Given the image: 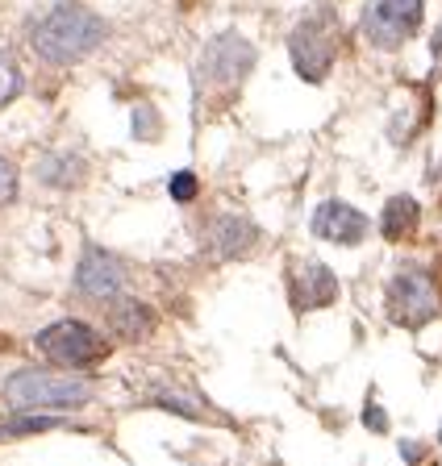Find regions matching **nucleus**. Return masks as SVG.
I'll use <instances>...</instances> for the list:
<instances>
[{
    "mask_svg": "<svg viewBox=\"0 0 442 466\" xmlns=\"http://www.w3.org/2000/svg\"><path fill=\"white\" fill-rule=\"evenodd\" d=\"M34 55L55 63V67H67V63H79L88 58L92 50L105 42V21L97 17L84 5H71L63 0L59 9H50L46 17L34 25Z\"/></svg>",
    "mask_w": 442,
    "mask_h": 466,
    "instance_id": "nucleus-1",
    "label": "nucleus"
},
{
    "mask_svg": "<svg viewBox=\"0 0 442 466\" xmlns=\"http://www.w3.org/2000/svg\"><path fill=\"white\" fill-rule=\"evenodd\" d=\"M442 309V296H438V283H434L430 271L422 267H405L401 275H393L388 283V317L405 329H422L438 317Z\"/></svg>",
    "mask_w": 442,
    "mask_h": 466,
    "instance_id": "nucleus-3",
    "label": "nucleus"
},
{
    "mask_svg": "<svg viewBox=\"0 0 442 466\" xmlns=\"http://www.w3.org/2000/svg\"><path fill=\"white\" fill-rule=\"evenodd\" d=\"M126 283V271H121V262L105 250H88L84 262H79L76 271V288L88 296V300H113Z\"/></svg>",
    "mask_w": 442,
    "mask_h": 466,
    "instance_id": "nucleus-9",
    "label": "nucleus"
},
{
    "mask_svg": "<svg viewBox=\"0 0 442 466\" xmlns=\"http://www.w3.org/2000/svg\"><path fill=\"white\" fill-rule=\"evenodd\" d=\"M417 217H422L417 200H409V196H393L388 208H384V217H380V233L388 238V242H401V238H409V233L417 229Z\"/></svg>",
    "mask_w": 442,
    "mask_h": 466,
    "instance_id": "nucleus-13",
    "label": "nucleus"
},
{
    "mask_svg": "<svg viewBox=\"0 0 442 466\" xmlns=\"http://www.w3.org/2000/svg\"><path fill=\"white\" fill-rule=\"evenodd\" d=\"M38 350L59 367H92L108 354V341L84 320H59L38 333Z\"/></svg>",
    "mask_w": 442,
    "mask_h": 466,
    "instance_id": "nucleus-4",
    "label": "nucleus"
},
{
    "mask_svg": "<svg viewBox=\"0 0 442 466\" xmlns=\"http://www.w3.org/2000/svg\"><path fill=\"white\" fill-rule=\"evenodd\" d=\"M92 379L59 375V370H17L5 383V404L13 412H59V408H84L92 400Z\"/></svg>",
    "mask_w": 442,
    "mask_h": 466,
    "instance_id": "nucleus-2",
    "label": "nucleus"
},
{
    "mask_svg": "<svg viewBox=\"0 0 442 466\" xmlns=\"http://www.w3.org/2000/svg\"><path fill=\"white\" fill-rule=\"evenodd\" d=\"M171 200H180V204L197 200V175H192V171L171 175Z\"/></svg>",
    "mask_w": 442,
    "mask_h": 466,
    "instance_id": "nucleus-16",
    "label": "nucleus"
},
{
    "mask_svg": "<svg viewBox=\"0 0 442 466\" xmlns=\"http://www.w3.org/2000/svg\"><path fill=\"white\" fill-rule=\"evenodd\" d=\"M205 246L213 250V258H238L255 246V225L246 217H217L205 229Z\"/></svg>",
    "mask_w": 442,
    "mask_h": 466,
    "instance_id": "nucleus-10",
    "label": "nucleus"
},
{
    "mask_svg": "<svg viewBox=\"0 0 442 466\" xmlns=\"http://www.w3.org/2000/svg\"><path fill=\"white\" fill-rule=\"evenodd\" d=\"M367 217L359 213V208H351V204L343 200H325L322 208L314 213V233L317 238H325V242H338V246H359L367 238Z\"/></svg>",
    "mask_w": 442,
    "mask_h": 466,
    "instance_id": "nucleus-8",
    "label": "nucleus"
},
{
    "mask_svg": "<svg viewBox=\"0 0 442 466\" xmlns=\"http://www.w3.org/2000/svg\"><path fill=\"white\" fill-rule=\"evenodd\" d=\"M438 441H442V433H438Z\"/></svg>",
    "mask_w": 442,
    "mask_h": 466,
    "instance_id": "nucleus-21",
    "label": "nucleus"
},
{
    "mask_svg": "<svg viewBox=\"0 0 442 466\" xmlns=\"http://www.w3.org/2000/svg\"><path fill=\"white\" fill-rule=\"evenodd\" d=\"M9 200H17V167L0 155V204H9Z\"/></svg>",
    "mask_w": 442,
    "mask_h": 466,
    "instance_id": "nucleus-17",
    "label": "nucleus"
},
{
    "mask_svg": "<svg viewBox=\"0 0 442 466\" xmlns=\"http://www.w3.org/2000/svg\"><path fill=\"white\" fill-rule=\"evenodd\" d=\"M288 50H293V63L301 71V79L309 84H322L334 67V25L325 17H309L293 29L288 38Z\"/></svg>",
    "mask_w": 442,
    "mask_h": 466,
    "instance_id": "nucleus-6",
    "label": "nucleus"
},
{
    "mask_svg": "<svg viewBox=\"0 0 442 466\" xmlns=\"http://www.w3.org/2000/svg\"><path fill=\"white\" fill-rule=\"evenodd\" d=\"M401 454L409 458V462H417V458H422V446H413V441H409V446H401Z\"/></svg>",
    "mask_w": 442,
    "mask_h": 466,
    "instance_id": "nucleus-19",
    "label": "nucleus"
},
{
    "mask_svg": "<svg viewBox=\"0 0 442 466\" xmlns=\"http://www.w3.org/2000/svg\"><path fill=\"white\" fill-rule=\"evenodd\" d=\"M108 329L121 333L126 341L150 338V329H155V312H150L147 304H138V300H118V296H113V304H108Z\"/></svg>",
    "mask_w": 442,
    "mask_h": 466,
    "instance_id": "nucleus-12",
    "label": "nucleus"
},
{
    "mask_svg": "<svg viewBox=\"0 0 442 466\" xmlns=\"http://www.w3.org/2000/svg\"><path fill=\"white\" fill-rule=\"evenodd\" d=\"M422 25V0H367L364 38L380 50H396Z\"/></svg>",
    "mask_w": 442,
    "mask_h": 466,
    "instance_id": "nucleus-5",
    "label": "nucleus"
},
{
    "mask_svg": "<svg viewBox=\"0 0 442 466\" xmlns=\"http://www.w3.org/2000/svg\"><path fill=\"white\" fill-rule=\"evenodd\" d=\"M255 67V46L238 34H221L205 46L200 55V79L209 87H234L246 79V71Z\"/></svg>",
    "mask_w": 442,
    "mask_h": 466,
    "instance_id": "nucleus-7",
    "label": "nucleus"
},
{
    "mask_svg": "<svg viewBox=\"0 0 442 466\" xmlns=\"http://www.w3.org/2000/svg\"><path fill=\"white\" fill-rule=\"evenodd\" d=\"M364 425H367V429H375V433H384V429H388V417H384V408L367 404V412H364Z\"/></svg>",
    "mask_w": 442,
    "mask_h": 466,
    "instance_id": "nucleus-18",
    "label": "nucleus"
},
{
    "mask_svg": "<svg viewBox=\"0 0 442 466\" xmlns=\"http://www.w3.org/2000/svg\"><path fill=\"white\" fill-rule=\"evenodd\" d=\"M434 58L442 63V29H438V38H434Z\"/></svg>",
    "mask_w": 442,
    "mask_h": 466,
    "instance_id": "nucleus-20",
    "label": "nucleus"
},
{
    "mask_svg": "<svg viewBox=\"0 0 442 466\" xmlns=\"http://www.w3.org/2000/svg\"><path fill=\"white\" fill-rule=\"evenodd\" d=\"M42 429H59L55 417H30V412H21L17 420L9 425H0V437H21V433H42Z\"/></svg>",
    "mask_w": 442,
    "mask_h": 466,
    "instance_id": "nucleus-15",
    "label": "nucleus"
},
{
    "mask_svg": "<svg viewBox=\"0 0 442 466\" xmlns=\"http://www.w3.org/2000/svg\"><path fill=\"white\" fill-rule=\"evenodd\" d=\"M17 92H21V71H17V63H13V55L0 50V108L9 105Z\"/></svg>",
    "mask_w": 442,
    "mask_h": 466,
    "instance_id": "nucleus-14",
    "label": "nucleus"
},
{
    "mask_svg": "<svg viewBox=\"0 0 442 466\" xmlns=\"http://www.w3.org/2000/svg\"><path fill=\"white\" fill-rule=\"evenodd\" d=\"M338 296V279L325 262H296V304L301 309H325Z\"/></svg>",
    "mask_w": 442,
    "mask_h": 466,
    "instance_id": "nucleus-11",
    "label": "nucleus"
}]
</instances>
